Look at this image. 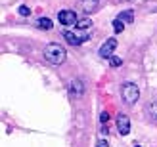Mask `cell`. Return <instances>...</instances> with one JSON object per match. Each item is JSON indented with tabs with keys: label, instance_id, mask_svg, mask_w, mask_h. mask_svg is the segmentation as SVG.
<instances>
[{
	"label": "cell",
	"instance_id": "obj_3",
	"mask_svg": "<svg viewBox=\"0 0 157 147\" xmlns=\"http://www.w3.org/2000/svg\"><path fill=\"white\" fill-rule=\"evenodd\" d=\"M58 21L61 23V25H75V23L78 21V17H77V13L71 12V10H61L58 13Z\"/></svg>",
	"mask_w": 157,
	"mask_h": 147
},
{
	"label": "cell",
	"instance_id": "obj_7",
	"mask_svg": "<svg viewBox=\"0 0 157 147\" xmlns=\"http://www.w3.org/2000/svg\"><path fill=\"white\" fill-rule=\"evenodd\" d=\"M69 92H71L73 97H81V96L84 94V84H82V80L73 79L71 84H69Z\"/></svg>",
	"mask_w": 157,
	"mask_h": 147
},
{
	"label": "cell",
	"instance_id": "obj_19",
	"mask_svg": "<svg viewBox=\"0 0 157 147\" xmlns=\"http://www.w3.org/2000/svg\"><path fill=\"white\" fill-rule=\"evenodd\" d=\"M134 147H140V145H134Z\"/></svg>",
	"mask_w": 157,
	"mask_h": 147
},
{
	"label": "cell",
	"instance_id": "obj_9",
	"mask_svg": "<svg viewBox=\"0 0 157 147\" xmlns=\"http://www.w3.org/2000/svg\"><path fill=\"white\" fill-rule=\"evenodd\" d=\"M146 113H147V117H150L153 122H157V97L151 99V101L146 105Z\"/></svg>",
	"mask_w": 157,
	"mask_h": 147
},
{
	"label": "cell",
	"instance_id": "obj_18",
	"mask_svg": "<svg viewBox=\"0 0 157 147\" xmlns=\"http://www.w3.org/2000/svg\"><path fill=\"white\" fill-rule=\"evenodd\" d=\"M107 134H109V130L104 126V128H101V136H107Z\"/></svg>",
	"mask_w": 157,
	"mask_h": 147
},
{
	"label": "cell",
	"instance_id": "obj_5",
	"mask_svg": "<svg viewBox=\"0 0 157 147\" xmlns=\"http://www.w3.org/2000/svg\"><path fill=\"white\" fill-rule=\"evenodd\" d=\"M117 130H119V134L121 136H127L130 132V119L127 117V115H119L117 117Z\"/></svg>",
	"mask_w": 157,
	"mask_h": 147
},
{
	"label": "cell",
	"instance_id": "obj_12",
	"mask_svg": "<svg viewBox=\"0 0 157 147\" xmlns=\"http://www.w3.org/2000/svg\"><path fill=\"white\" fill-rule=\"evenodd\" d=\"M77 29H88L90 25H92V19H88V17H82V19H78L77 23Z\"/></svg>",
	"mask_w": 157,
	"mask_h": 147
},
{
	"label": "cell",
	"instance_id": "obj_1",
	"mask_svg": "<svg viewBox=\"0 0 157 147\" xmlns=\"http://www.w3.org/2000/svg\"><path fill=\"white\" fill-rule=\"evenodd\" d=\"M44 57H46V61H48L50 65H61L65 61V57H67V52H65V48L61 44L52 42V44H46Z\"/></svg>",
	"mask_w": 157,
	"mask_h": 147
},
{
	"label": "cell",
	"instance_id": "obj_14",
	"mask_svg": "<svg viewBox=\"0 0 157 147\" xmlns=\"http://www.w3.org/2000/svg\"><path fill=\"white\" fill-rule=\"evenodd\" d=\"M121 63H123V59L119 56H111V57H109V65H111V67H121Z\"/></svg>",
	"mask_w": 157,
	"mask_h": 147
},
{
	"label": "cell",
	"instance_id": "obj_17",
	"mask_svg": "<svg viewBox=\"0 0 157 147\" xmlns=\"http://www.w3.org/2000/svg\"><path fill=\"white\" fill-rule=\"evenodd\" d=\"M96 147H109V141H107V140H100Z\"/></svg>",
	"mask_w": 157,
	"mask_h": 147
},
{
	"label": "cell",
	"instance_id": "obj_15",
	"mask_svg": "<svg viewBox=\"0 0 157 147\" xmlns=\"http://www.w3.org/2000/svg\"><path fill=\"white\" fill-rule=\"evenodd\" d=\"M19 15H23V17L31 15V8L29 6H19Z\"/></svg>",
	"mask_w": 157,
	"mask_h": 147
},
{
	"label": "cell",
	"instance_id": "obj_6",
	"mask_svg": "<svg viewBox=\"0 0 157 147\" xmlns=\"http://www.w3.org/2000/svg\"><path fill=\"white\" fill-rule=\"evenodd\" d=\"M63 38L71 44V46H78V44H82L84 40H88V35H84V36H78L75 33H71V31H63Z\"/></svg>",
	"mask_w": 157,
	"mask_h": 147
},
{
	"label": "cell",
	"instance_id": "obj_2",
	"mask_svg": "<svg viewBox=\"0 0 157 147\" xmlns=\"http://www.w3.org/2000/svg\"><path fill=\"white\" fill-rule=\"evenodd\" d=\"M121 97H123V101L128 103V105L136 103L138 97H140V88L136 86L134 82H124L121 86Z\"/></svg>",
	"mask_w": 157,
	"mask_h": 147
},
{
	"label": "cell",
	"instance_id": "obj_16",
	"mask_svg": "<svg viewBox=\"0 0 157 147\" xmlns=\"http://www.w3.org/2000/svg\"><path fill=\"white\" fill-rule=\"evenodd\" d=\"M100 122H101V124H107V122H109V113H107V111H101V115H100Z\"/></svg>",
	"mask_w": 157,
	"mask_h": 147
},
{
	"label": "cell",
	"instance_id": "obj_4",
	"mask_svg": "<svg viewBox=\"0 0 157 147\" xmlns=\"http://www.w3.org/2000/svg\"><path fill=\"white\" fill-rule=\"evenodd\" d=\"M115 48H117V40L115 38H107V40L101 44V48H100V56L101 57H111Z\"/></svg>",
	"mask_w": 157,
	"mask_h": 147
},
{
	"label": "cell",
	"instance_id": "obj_11",
	"mask_svg": "<svg viewBox=\"0 0 157 147\" xmlns=\"http://www.w3.org/2000/svg\"><path fill=\"white\" fill-rule=\"evenodd\" d=\"M38 27H40V29H46V31H50L52 27H54V23H52V19L50 17H38Z\"/></svg>",
	"mask_w": 157,
	"mask_h": 147
},
{
	"label": "cell",
	"instance_id": "obj_8",
	"mask_svg": "<svg viewBox=\"0 0 157 147\" xmlns=\"http://www.w3.org/2000/svg\"><path fill=\"white\" fill-rule=\"evenodd\" d=\"M81 8H82L84 13H92V12H96L100 8V0H82Z\"/></svg>",
	"mask_w": 157,
	"mask_h": 147
},
{
	"label": "cell",
	"instance_id": "obj_10",
	"mask_svg": "<svg viewBox=\"0 0 157 147\" xmlns=\"http://www.w3.org/2000/svg\"><path fill=\"white\" fill-rule=\"evenodd\" d=\"M117 19H121L124 23H130V21H134V12H132V10H124V12H121L119 15H117Z\"/></svg>",
	"mask_w": 157,
	"mask_h": 147
},
{
	"label": "cell",
	"instance_id": "obj_20",
	"mask_svg": "<svg viewBox=\"0 0 157 147\" xmlns=\"http://www.w3.org/2000/svg\"><path fill=\"white\" fill-rule=\"evenodd\" d=\"M124 2H128V0H124Z\"/></svg>",
	"mask_w": 157,
	"mask_h": 147
},
{
	"label": "cell",
	"instance_id": "obj_13",
	"mask_svg": "<svg viewBox=\"0 0 157 147\" xmlns=\"http://www.w3.org/2000/svg\"><path fill=\"white\" fill-rule=\"evenodd\" d=\"M123 29H124V21H121V19H113V31L117 35L119 33H123Z\"/></svg>",
	"mask_w": 157,
	"mask_h": 147
}]
</instances>
